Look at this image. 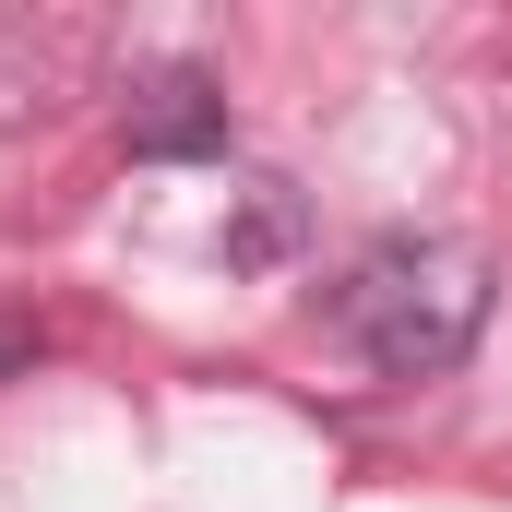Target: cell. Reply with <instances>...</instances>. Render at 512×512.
I'll return each mask as SVG.
<instances>
[{"label":"cell","instance_id":"6da1fadb","mask_svg":"<svg viewBox=\"0 0 512 512\" xmlns=\"http://www.w3.org/2000/svg\"><path fill=\"white\" fill-rule=\"evenodd\" d=\"M489 322V262L465 239H382L346 262L334 286V334L382 370V382H441Z\"/></svg>","mask_w":512,"mask_h":512},{"label":"cell","instance_id":"7a4b0ae2","mask_svg":"<svg viewBox=\"0 0 512 512\" xmlns=\"http://www.w3.org/2000/svg\"><path fill=\"white\" fill-rule=\"evenodd\" d=\"M131 143L143 155H191V143H227V96L203 72H155L143 108H131Z\"/></svg>","mask_w":512,"mask_h":512}]
</instances>
